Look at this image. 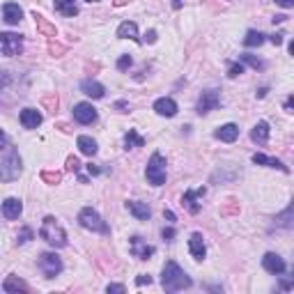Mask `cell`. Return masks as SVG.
I'll return each instance as SVG.
<instances>
[{"label": "cell", "instance_id": "6da1fadb", "mask_svg": "<svg viewBox=\"0 0 294 294\" xmlns=\"http://www.w3.org/2000/svg\"><path fill=\"white\" fill-rule=\"evenodd\" d=\"M161 285L166 292H180V289H189L193 280L186 276L177 262H166L164 271H161Z\"/></svg>", "mask_w": 294, "mask_h": 294}, {"label": "cell", "instance_id": "7a4b0ae2", "mask_svg": "<svg viewBox=\"0 0 294 294\" xmlns=\"http://www.w3.org/2000/svg\"><path fill=\"white\" fill-rule=\"evenodd\" d=\"M21 175V157L10 142L3 145V157H0V180L12 182Z\"/></svg>", "mask_w": 294, "mask_h": 294}, {"label": "cell", "instance_id": "3957f363", "mask_svg": "<svg viewBox=\"0 0 294 294\" xmlns=\"http://www.w3.org/2000/svg\"><path fill=\"white\" fill-rule=\"evenodd\" d=\"M39 237H42L49 246H53V248H62V246H67V232H65V228H62L60 221H58L55 216H46L42 221Z\"/></svg>", "mask_w": 294, "mask_h": 294}, {"label": "cell", "instance_id": "277c9868", "mask_svg": "<svg viewBox=\"0 0 294 294\" xmlns=\"http://www.w3.org/2000/svg\"><path fill=\"white\" fill-rule=\"evenodd\" d=\"M145 177L152 186H164L166 184V159L159 152H154L152 159H150L147 170H145Z\"/></svg>", "mask_w": 294, "mask_h": 294}, {"label": "cell", "instance_id": "5b68a950", "mask_svg": "<svg viewBox=\"0 0 294 294\" xmlns=\"http://www.w3.org/2000/svg\"><path fill=\"white\" fill-rule=\"evenodd\" d=\"M78 223H81L85 230H92V232H101V234L110 232L108 225L101 221V216H99L92 207H83L81 209V214H78Z\"/></svg>", "mask_w": 294, "mask_h": 294}, {"label": "cell", "instance_id": "8992f818", "mask_svg": "<svg viewBox=\"0 0 294 294\" xmlns=\"http://www.w3.org/2000/svg\"><path fill=\"white\" fill-rule=\"evenodd\" d=\"M37 264H39V269H42V273L46 278H55L62 271V260L55 255V253H42Z\"/></svg>", "mask_w": 294, "mask_h": 294}, {"label": "cell", "instance_id": "52a82bcc", "mask_svg": "<svg viewBox=\"0 0 294 294\" xmlns=\"http://www.w3.org/2000/svg\"><path fill=\"white\" fill-rule=\"evenodd\" d=\"M0 49H3V55H7V58H14V55H19L23 51L21 35L3 33V35H0Z\"/></svg>", "mask_w": 294, "mask_h": 294}, {"label": "cell", "instance_id": "ba28073f", "mask_svg": "<svg viewBox=\"0 0 294 294\" xmlns=\"http://www.w3.org/2000/svg\"><path fill=\"white\" fill-rule=\"evenodd\" d=\"M221 101V92L218 90H207V92H202V97L198 99V106H196V113L198 115H207L209 110H214Z\"/></svg>", "mask_w": 294, "mask_h": 294}, {"label": "cell", "instance_id": "9c48e42d", "mask_svg": "<svg viewBox=\"0 0 294 294\" xmlns=\"http://www.w3.org/2000/svg\"><path fill=\"white\" fill-rule=\"evenodd\" d=\"M205 193H207L205 186H200L196 191H186L184 196H182V207H186L191 214H198L200 212V200L205 198Z\"/></svg>", "mask_w": 294, "mask_h": 294}, {"label": "cell", "instance_id": "30bf717a", "mask_svg": "<svg viewBox=\"0 0 294 294\" xmlns=\"http://www.w3.org/2000/svg\"><path fill=\"white\" fill-rule=\"evenodd\" d=\"M74 120L81 124H92L97 122V108H92V104H76L74 106Z\"/></svg>", "mask_w": 294, "mask_h": 294}, {"label": "cell", "instance_id": "8fae6325", "mask_svg": "<svg viewBox=\"0 0 294 294\" xmlns=\"http://www.w3.org/2000/svg\"><path fill=\"white\" fill-rule=\"evenodd\" d=\"M262 267L267 269L269 273H273V276H280L285 271V260L280 255H276V253H267L262 257Z\"/></svg>", "mask_w": 294, "mask_h": 294}, {"label": "cell", "instance_id": "7c38bea8", "mask_svg": "<svg viewBox=\"0 0 294 294\" xmlns=\"http://www.w3.org/2000/svg\"><path fill=\"white\" fill-rule=\"evenodd\" d=\"M131 255L138 260H150L154 255V246L142 244L140 237H131Z\"/></svg>", "mask_w": 294, "mask_h": 294}, {"label": "cell", "instance_id": "4fadbf2b", "mask_svg": "<svg viewBox=\"0 0 294 294\" xmlns=\"http://www.w3.org/2000/svg\"><path fill=\"white\" fill-rule=\"evenodd\" d=\"M21 19H23V10L17 3H5V5H3V21H5L7 26H17Z\"/></svg>", "mask_w": 294, "mask_h": 294}, {"label": "cell", "instance_id": "5bb4252c", "mask_svg": "<svg viewBox=\"0 0 294 294\" xmlns=\"http://www.w3.org/2000/svg\"><path fill=\"white\" fill-rule=\"evenodd\" d=\"M189 251H191V255L196 257L198 262L205 260V255H207V248H205V239H202V234H200V232H193V234H191V239H189Z\"/></svg>", "mask_w": 294, "mask_h": 294}, {"label": "cell", "instance_id": "9a60e30c", "mask_svg": "<svg viewBox=\"0 0 294 294\" xmlns=\"http://www.w3.org/2000/svg\"><path fill=\"white\" fill-rule=\"evenodd\" d=\"M23 212V205L19 198H7L5 202H3V216L7 218V221H14V218H19Z\"/></svg>", "mask_w": 294, "mask_h": 294}, {"label": "cell", "instance_id": "2e32d148", "mask_svg": "<svg viewBox=\"0 0 294 294\" xmlns=\"http://www.w3.org/2000/svg\"><path fill=\"white\" fill-rule=\"evenodd\" d=\"M154 110H157L159 115H164V117H173V115H177V104H175V99H170V97H161L154 101Z\"/></svg>", "mask_w": 294, "mask_h": 294}, {"label": "cell", "instance_id": "e0dca14e", "mask_svg": "<svg viewBox=\"0 0 294 294\" xmlns=\"http://www.w3.org/2000/svg\"><path fill=\"white\" fill-rule=\"evenodd\" d=\"M28 283L26 280H21L19 276H7L5 283H3V292L5 294H19V292H28Z\"/></svg>", "mask_w": 294, "mask_h": 294}, {"label": "cell", "instance_id": "ac0fdd59", "mask_svg": "<svg viewBox=\"0 0 294 294\" xmlns=\"http://www.w3.org/2000/svg\"><path fill=\"white\" fill-rule=\"evenodd\" d=\"M21 124L23 129H37L42 124V113L35 108H23L21 110Z\"/></svg>", "mask_w": 294, "mask_h": 294}, {"label": "cell", "instance_id": "d6986e66", "mask_svg": "<svg viewBox=\"0 0 294 294\" xmlns=\"http://www.w3.org/2000/svg\"><path fill=\"white\" fill-rule=\"evenodd\" d=\"M81 90H83V94H87V97H92V99H101L106 94L104 85L92 81V78H85V81L81 83Z\"/></svg>", "mask_w": 294, "mask_h": 294}, {"label": "cell", "instance_id": "ffe728a7", "mask_svg": "<svg viewBox=\"0 0 294 294\" xmlns=\"http://www.w3.org/2000/svg\"><path fill=\"white\" fill-rule=\"evenodd\" d=\"M126 209H129L138 221H147V218L152 216V209L147 207V202H138V200H129L126 202Z\"/></svg>", "mask_w": 294, "mask_h": 294}, {"label": "cell", "instance_id": "44dd1931", "mask_svg": "<svg viewBox=\"0 0 294 294\" xmlns=\"http://www.w3.org/2000/svg\"><path fill=\"white\" fill-rule=\"evenodd\" d=\"M253 164L267 166V168H278V170H283V173H289V168L283 164V161H278V159H273V157H267V154H253Z\"/></svg>", "mask_w": 294, "mask_h": 294}, {"label": "cell", "instance_id": "7402d4cb", "mask_svg": "<svg viewBox=\"0 0 294 294\" xmlns=\"http://www.w3.org/2000/svg\"><path fill=\"white\" fill-rule=\"evenodd\" d=\"M214 136H216L218 140H223V142H234L237 136H239V126L237 124H223V126H218Z\"/></svg>", "mask_w": 294, "mask_h": 294}, {"label": "cell", "instance_id": "603a6c76", "mask_svg": "<svg viewBox=\"0 0 294 294\" xmlns=\"http://www.w3.org/2000/svg\"><path fill=\"white\" fill-rule=\"evenodd\" d=\"M33 19H35V23H37V30L42 35H46V37H58V30H55V26L49 21V19H44L42 14H37V12H33Z\"/></svg>", "mask_w": 294, "mask_h": 294}, {"label": "cell", "instance_id": "cb8c5ba5", "mask_svg": "<svg viewBox=\"0 0 294 294\" xmlns=\"http://www.w3.org/2000/svg\"><path fill=\"white\" fill-rule=\"evenodd\" d=\"M117 37L131 39V42H140V37H138V26L133 21H124L120 28H117Z\"/></svg>", "mask_w": 294, "mask_h": 294}, {"label": "cell", "instance_id": "d4e9b609", "mask_svg": "<svg viewBox=\"0 0 294 294\" xmlns=\"http://www.w3.org/2000/svg\"><path fill=\"white\" fill-rule=\"evenodd\" d=\"M273 223L278 228H294V200L289 202V207L285 212H280L276 218H273Z\"/></svg>", "mask_w": 294, "mask_h": 294}, {"label": "cell", "instance_id": "484cf974", "mask_svg": "<svg viewBox=\"0 0 294 294\" xmlns=\"http://www.w3.org/2000/svg\"><path fill=\"white\" fill-rule=\"evenodd\" d=\"M251 140L257 142V145H264L269 140V124L267 122H257L251 131Z\"/></svg>", "mask_w": 294, "mask_h": 294}, {"label": "cell", "instance_id": "4316f807", "mask_svg": "<svg viewBox=\"0 0 294 294\" xmlns=\"http://www.w3.org/2000/svg\"><path fill=\"white\" fill-rule=\"evenodd\" d=\"M55 12H60L62 17H76L78 5L74 0H55Z\"/></svg>", "mask_w": 294, "mask_h": 294}, {"label": "cell", "instance_id": "83f0119b", "mask_svg": "<svg viewBox=\"0 0 294 294\" xmlns=\"http://www.w3.org/2000/svg\"><path fill=\"white\" fill-rule=\"evenodd\" d=\"M78 150H81L85 157H94V154H97V142L90 136H78Z\"/></svg>", "mask_w": 294, "mask_h": 294}, {"label": "cell", "instance_id": "f1b7e54d", "mask_svg": "<svg viewBox=\"0 0 294 294\" xmlns=\"http://www.w3.org/2000/svg\"><path fill=\"white\" fill-rule=\"evenodd\" d=\"M142 145H145V138H142L136 129H129V133L124 136V150H131V147H142Z\"/></svg>", "mask_w": 294, "mask_h": 294}, {"label": "cell", "instance_id": "f546056e", "mask_svg": "<svg viewBox=\"0 0 294 294\" xmlns=\"http://www.w3.org/2000/svg\"><path fill=\"white\" fill-rule=\"evenodd\" d=\"M221 216H239V202L237 200H225L223 205H221Z\"/></svg>", "mask_w": 294, "mask_h": 294}, {"label": "cell", "instance_id": "4dcf8cb0", "mask_svg": "<svg viewBox=\"0 0 294 294\" xmlns=\"http://www.w3.org/2000/svg\"><path fill=\"white\" fill-rule=\"evenodd\" d=\"M264 42V35L260 33V30H248L244 37V44L248 46V49H253V46H260V44Z\"/></svg>", "mask_w": 294, "mask_h": 294}, {"label": "cell", "instance_id": "1f68e13d", "mask_svg": "<svg viewBox=\"0 0 294 294\" xmlns=\"http://www.w3.org/2000/svg\"><path fill=\"white\" fill-rule=\"evenodd\" d=\"M58 104H60V101H58V94L55 92H49L42 97V106L49 110V113H55V110H58Z\"/></svg>", "mask_w": 294, "mask_h": 294}, {"label": "cell", "instance_id": "d6a6232c", "mask_svg": "<svg viewBox=\"0 0 294 294\" xmlns=\"http://www.w3.org/2000/svg\"><path fill=\"white\" fill-rule=\"evenodd\" d=\"M42 180L46 182V184H60L62 173H58V170H42Z\"/></svg>", "mask_w": 294, "mask_h": 294}, {"label": "cell", "instance_id": "836d02e7", "mask_svg": "<svg viewBox=\"0 0 294 294\" xmlns=\"http://www.w3.org/2000/svg\"><path fill=\"white\" fill-rule=\"evenodd\" d=\"M241 60H244L246 65H251L253 69H264V62L257 60L255 55H251V53H244V55H241Z\"/></svg>", "mask_w": 294, "mask_h": 294}, {"label": "cell", "instance_id": "e575fe53", "mask_svg": "<svg viewBox=\"0 0 294 294\" xmlns=\"http://www.w3.org/2000/svg\"><path fill=\"white\" fill-rule=\"evenodd\" d=\"M278 287H280V289H292L294 287V269H292V271H287L283 278H280Z\"/></svg>", "mask_w": 294, "mask_h": 294}, {"label": "cell", "instance_id": "d590c367", "mask_svg": "<svg viewBox=\"0 0 294 294\" xmlns=\"http://www.w3.org/2000/svg\"><path fill=\"white\" fill-rule=\"evenodd\" d=\"M65 51H67V46H62V44L53 42V39H51V42H49V53L53 55V58H60V55L65 53Z\"/></svg>", "mask_w": 294, "mask_h": 294}, {"label": "cell", "instance_id": "8d00e7d4", "mask_svg": "<svg viewBox=\"0 0 294 294\" xmlns=\"http://www.w3.org/2000/svg\"><path fill=\"white\" fill-rule=\"evenodd\" d=\"M30 239H33V230L26 225V228H21V232H19L17 241H19V244H26V241H30Z\"/></svg>", "mask_w": 294, "mask_h": 294}, {"label": "cell", "instance_id": "74e56055", "mask_svg": "<svg viewBox=\"0 0 294 294\" xmlns=\"http://www.w3.org/2000/svg\"><path fill=\"white\" fill-rule=\"evenodd\" d=\"M67 170L69 173H81V161L76 157H69L67 159Z\"/></svg>", "mask_w": 294, "mask_h": 294}, {"label": "cell", "instance_id": "f35d334b", "mask_svg": "<svg viewBox=\"0 0 294 294\" xmlns=\"http://www.w3.org/2000/svg\"><path fill=\"white\" fill-rule=\"evenodd\" d=\"M241 74H244V65H230V69H228V76L230 78H237V76H241Z\"/></svg>", "mask_w": 294, "mask_h": 294}, {"label": "cell", "instance_id": "ab89813d", "mask_svg": "<svg viewBox=\"0 0 294 294\" xmlns=\"http://www.w3.org/2000/svg\"><path fill=\"white\" fill-rule=\"evenodd\" d=\"M106 292H108V294H124L126 287H124V285H120V283H110L108 287H106Z\"/></svg>", "mask_w": 294, "mask_h": 294}, {"label": "cell", "instance_id": "60d3db41", "mask_svg": "<svg viewBox=\"0 0 294 294\" xmlns=\"http://www.w3.org/2000/svg\"><path fill=\"white\" fill-rule=\"evenodd\" d=\"M129 67H131V58L129 55H122L120 60H117V69L124 71V69H129Z\"/></svg>", "mask_w": 294, "mask_h": 294}, {"label": "cell", "instance_id": "b9f144b4", "mask_svg": "<svg viewBox=\"0 0 294 294\" xmlns=\"http://www.w3.org/2000/svg\"><path fill=\"white\" fill-rule=\"evenodd\" d=\"M161 237H164L166 241H173L175 239V230L173 228H164L161 230Z\"/></svg>", "mask_w": 294, "mask_h": 294}, {"label": "cell", "instance_id": "7bdbcfd3", "mask_svg": "<svg viewBox=\"0 0 294 294\" xmlns=\"http://www.w3.org/2000/svg\"><path fill=\"white\" fill-rule=\"evenodd\" d=\"M152 283V276H145V273H140V276L136 278V285H150Z\"/></svg>", "mask_w": 294, "mask_h": 294}, {"label": "cell", "instance_id": "ee69618b", "mask_svg": "<svg viewBox=\"0 0 294 294\" xmlns=\"http://www.w3.org/2000/svg\"><path fill=\"white\" fill-rule=\"evenodd\" d=\"M269 42H271L273 46H280V44H283V35H280V33L271 35V37H269Z\"/></svg>", "mask_w": 294, "mask_h": 294}, {"label": "cell", "instance_id": "f6af8a7d", "mask_svg": "<svg viewBox=\"0 0 294 294\" xmlns=\"http://www.w3.org/2000/svg\"><path fill=\"white\" fill-rule=\"evenodd\" d=\"M145 42H150V44H154V42H157V30H147Z\"/></svg>", "mask_w": 294, "mask_h": 294}, {"label": "cell", "instance_id": "bcb514c9", "mask_svg": "<svg viewBox=\"0 0 294 294\" xmlns=\"http://www.w3.org/2000/svg\"><path fill=\"white\" fill-rule=\"evenodd\" d=\"M115 108L120 110V113H129V104H126V101H117V104H115Z\"/></svg>", "mask_w": 294, "mask_h": 294}, {"label": "cell", "instance_id": "7dc6e473", "mask_svg": "<svg viewBox=\"0 0 294 294\" xmlns=\"http://www.w3.org/2000/svg\"><path fill=\"white\" fill-rule=\"evenodd\" d=\"M85 168H87V173H90V175H99V173H101V168H99V166H94V164H87Z\"/></svg>", "mask_w": 294, "mask_h": 294}, {"label": "cell", "instance_id": "c3c4849f", "mask_svg": "<svg viewBox=\"0 0 294 294\" xmlns=\"http://www.w3.org/2000/svg\"><path fill=\"white\" fill-rule=\"evenodd\" d=\"M276 5L285 7V10H289V7H294V0H276Z\"/></svg>", "mask_w": 294, "mask_h": 294}, {"label": "cell", "instance_id": "681fc988", "mask_svg": "<svg viewBox=\"0 0 294 294\" xmlns=\"http://www.w3.org/2000/svg\"><path fill=\"white\" fill-rule=\"evenodd\" d=\"M285 108H287L289 113H294V94H292V97H287V101H285Z\"/></svg>", "mask_w": 294, "mask_h": 294}, {"label": "cell", "instance_id": "f907efd6", "mask_svg": "<svg viewBox=\"0 0 294 294\" xmlns=\"http://www.w3.org/2000/svg\"><path fill=\"white\" fill-rule=\"evenodd\" d=\"M58 129L65 131V133H71V126H69V124H58Z\"/></svg>", "mask_w": 294, "mask_h": 294}, {"label": "cell", "instance_id": "816d5d0a", "mask_svg": "<svg viewBox=\"0 0 294 294\" xmlns=\"http://www.w3.org/2000/svg\"><path fill=\"white\" fill-rule=\"evenodd\" d=\"M164 216H166V218H168V221H175V214H173V212H170V209H166V212H164Z\"/></svg>", "mask_w": 294, "mask_h": 294}, {"label": "cell", "instance_id": "f5cc1de1", "mask_svg": "<svg viewBox=\"0 0 294 294\" xmlns=\"http://www.w3.org/2000/svg\"><path fill=\"white\" fill-rule=\"evenodd\" d=\"M113 3H115V7H124L129 0H113Z\"/></svg>", "mask_w": 294, "mask_h": 294}, {"label": "cell", "instance_id": "db71d44e", "mask_svg": "<svg viewBox=\"0 0 294 294\" xmlns=\"http://www.w3.org/2000/svg\"><path fill=\"white\" fill-rule=\"evenodd\" d=\"M170 3H173L175 10H180V7H182V0H170Z\"/></svg>", "mask_w": 294, "mask_h": 294}, {"label": "cell", "instance_id": "11a10c76", "mask_svg": "<svg viewBox=\"0 0 294 294\" xmlns=\"http://www.w3.org/2000/svg\"><path fill=\"white\" fill-rule=\"evenodd\" d=\"M289 55H294V39L289 42Z\"/></svg>", "mask_w": 294, "mask_h": 294}, {"label": "cell", "instance_id": "9f6ffc18", "mask_svg": "<svg viewBox=\"0 0 294 294\" xmlns=\"http://www.w3.org/2000/svg\"><path fill=\"white\" fill-rule=\"evenodd\" d=\"M87 3H99V0H87Z\"/></svg>", "mask_w": 294, "mask_h": 294}]
</instances>
